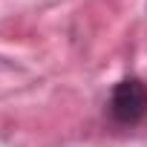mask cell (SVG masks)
<instances>
[{"label":"cell","mask_w":147,"mask_h":147,"mask_svg":"<svg viewBox=\"0 0 147 147\" xmlns=\"http://www.w3.org/2000/svg\"><path fill=\"white\" fill-rule=\"evenodd\" d=\"M107 113L115 127H138L147 118V84L136 75L121 78L110 90Z\"/></svg>","instance_id":"cell-1"}]
</instances>
